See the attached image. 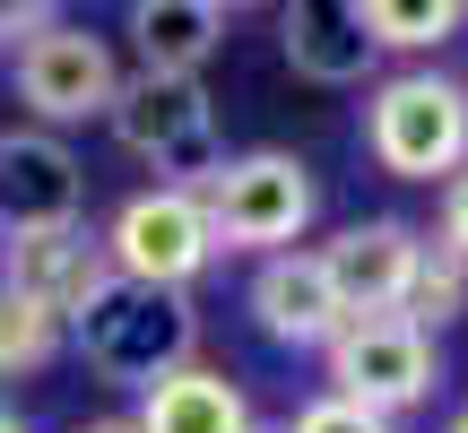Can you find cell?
I'll use <instances>...</instances> for the list:
<instances>
[{
	"mask_svg": "<svg viewBox=\"0 0 468 433\" xmlns=\"http://www.w3.org/2000/svg\"><path fill=\"white\" fill-rule=\"evenodd\" d=\"M69 347L87 355V373L122 390H156L165 373L200 364V312L191 295H165V286H131V278H104L96 295L69 312Z\"/></svg>",
	"mask_w": 468,
	"mask_h": 433,
	"instance_id": "1",
	"label": "cell"
},
{
	"mask_svg": "<svg viewBox=\"0 0 468 433\" xmlns=\"http://www.w3.org/2000/svg\"><path fill=\"white\" fill-rule=\"evenodd\" d=\"M104 131L156 165V191H208L226 174V139H218V104L200 79H165V69H131L104 104Z\"/></svg>",
	"mask_w": 468,
	"mask_h": 433,
	"instance_id": "2",
	"label": "cell"
},
{
	"mask_svg": "<svg viewBox=\"0 0 468 433\" xmlns=\"http://www.w3.org/2000/svg\"><path fill=\"white\" fill-rule=\"evenodd\" d=\"M365 156L390 183H452L468 165V96L442 69H399L365 104Z\"/></svg>",
	"mask_w": 468,
	"mask_h": 433,
	"instance_id": "3",
	"label": "cell"
},
{
	"mask_svg": "<svg viewBox=\"0 0 468 433\" xmlns=\"http://www.w3.org/2000/svg\"><path fill=\"white\" fill-rule=\"evenodd\" d=\"M208 208V234H218V251H295L303 226H313L321 191H313V165L286 148H251V156H226V174L200 191Z\"/></svg>",
	"mask_w": 468,
	"mask_h": 433,
	"instance_id": "4",
	"label": "cell"
},
{
	"mask_svg": "<svg viewBox=\"0 0 468 433\" xmlns=\"http://www.w3.org/2000/svg\"><path fill=\"white\" fill-rule=\"evenodd\" d=\"M96 243H104V269H113V278L165 286V295H191V278L218 260V234H208L200 191H156V183L131 191Z\"/></svg>",
	"mask_w": 468,
	"mask_h": 433,
	"instance_id": "5",
	"label": "cell"
},
{
	"mask_svg": "<svg viewBox=\"0 0 468 433\" xmlns=\"http://www.w3.org/2000/svg\"><path fill=\"white\" fill-rule=\"evenodd\" d=\"M321 355H330V399H356V407H373V417H399V407L434 399V382H442L434 338H425L408 312L338 321V338Z\"/></svg>",
	"mask_w": 468,
	"mask_h": 433,
	"instance_id": "6",
	"label": "cell"
},
{
	"mask_svg": "<svg viewBox=\"0 0 468 433\" xmlns=\"http://www.w3.org/2000/svg\"><path fill=\"white\" fill-rule=\"evenodd\" d=\"M122 69H113V44L87 35L79 17L27 35L17 44V104L35 113V131H69V121H104Z\"/></svg>",
	"mask_w": 468,
	"mask_h": 433,
	"instance_id": "7",
	"label": "cell"
},
{
	"mask_svg": "<svg viewBox=\"0 0 468 433\" xmlns=\"http://www.w3.org/2000/svg\"><path fill=\"white\" fill-rule=\"evenodd\" d=\"M87 226V165L69 156L61 131H0V243Z\"/></svg>",
	"mask_w": 468,
	"mask_h": 433,
	"instance_id": "8",
	"label": "cell"
},
{
	"mask_svg": "<svg viewBox=\"0 0 468 433\" xmlns=\"http://www.w3.org/2000/svg\"><path fill=\"white\" fill-rule=\"evenodd\" d=\"M417 260H425V234L399 226V216H365V226H347V234L321 243V269H330L347 321H356V312H408Z\"/></svg>",
	"mask_w": 468,
	"mask_h": 433,
	"instance_id": "9",
	"label": "cell"
},
{
	"mask_svg": "<svg viewBox=\"0 0 468 433\" xmlns=\"http://www.w3.org/2000/svg\"><path fill=\"white\" fill-rule=\"evenodd\" d=\"M251 321H261L278 347H330L338 321H347V303H338L330 269H321V251H269L261 269H251Z\"/></svg>",
	"mask_w": 468,
	"mask_h": 433,
	"instance_id": "10",
	"label": "cell"
},
{
	"mask_svg": "<svg viewBox=\"0 0 468 433\" xmlns=\"http://www.w3.org/2000/svg\"><path fill=\"white\" fill-rule=\"evenodd\" d=\"M104 278H113V269H104V243H96L87 226L35 234V243H0V286H9V295H27L35 312L61 321V330H69V312H79Z\"/></svg>",
	"mask_w": 468,
	"mask_h": 433,
	"instance_id": "11",
	"label": "cell"
},
{
	"mask_svg": "<svg viewBox=\"0 0 468 433\" xmlns=\"http://www.w3.org/2000/svg\"><path fill=\"white\" fill-rule=\"evenodd\" d=\"M278 35H286L295 79H313V87H356L373 69V35L356 17V0H286Z\"/></svg>",
	"mask_w": 468,
	"mask_h": 433,
	"instance_id": "12",
	"label": "cell"
},
{
	"mask_svg": "<svg viewBox=\"0 0 468 433\" xmlns=\"http://www.w3.org/2000/svg\"><path fill=\"white\" fill-rule=\"evenodd\" d=\"M131 52L139 69H165V79H200V61L226 44L234 9L226 0H131Z\"/></svg>",
	"mask_w": 468,
	"mask_h": 433,
	"instance_id": "13",
	"label": "cell"
},
{
	"mask_svg": "<svg viewBox=\"0 0 468 433\" xmlns=\"http://www.w3.org/2000/svg\"><path fill=\"white\" fill-rule=\"evenodd\" d=\"M131 425L139 433H251V407H243V390H234L218 364H183L156 390H139Z\"/></svg>",
	"mask_w": 468,
	"mask_h": 433,
	"instance_id": "14",
	"label": "cell"
},
{
	"mask_svg": "<svg viewBox=\"0 0 468 433\" xmlns=\"http://www.w3.org/2000/svg\"><path fill=\"white\" fill-rule=\"evenodd\" d=\"M356 17H365L373 52H442L468 26L460 0H356Z\"/></svg>",
	"mask_w": 468,
	"mask_h": 433,
	"instance_id": "15",
	"label": "cell"
},
{
	"mask_svg": "<svg viewBox=\"0 0 468 433\" xmlns=\"http://www.w3.org/2000/svg\"><path fill=\"white\" fill-rule=\"evenodd\" d=\"M460 312H468V269H460L442 243H425V260H417V286H408V321H417V330L434 338L442 321H460Z\"/></svg>",
	"mask_w": 468,
	"mask_h": 433,
	"instance_id": "16",
	"label": "cell"
},
{
	"mask_svg": "<svg viewBox=\"0 0 468 433\" xmlns=\"http://www.w3.org/2000/svg\"><path fill=\"white\" fill-rule=\"evenodd\" d=\"M61 355V321H44L27 295L0 286V373H44Z\"/></svg>",
	"mask_w": 468,
	"mask_h": 433,
	"instance_id": "17",
	"label": "cell"
},
{
	"mask_svg": "<svg viewBox=\"0 0 468 433\" xmlns=\"http://www.w3.org/2000/svg\"><path fill=\"white\" fill-rule=\"evenodd\" d=\"M286 433H390V417H373V407H356V399H313Z\"/></svg>",
	"mask_w": 468,
	"mask_h": 433,
	"instance_id": "18",
	"label": "cell"
},
{
	"mask_svg": "<svg viewBox=\"0 0 468 433\" xmlns=\"http://www.w3.org/2000/svg\"><path fill=\"white\" fill-rule=\"evenodd\" d=\"M442 251H452V260L468 269V165L452 174V183H442Z\"/></svg>",
	"mask_w": 468,
	"mask_h": 433,
	"instance_id": "19",
	"label": "cell"
},
{
	"mask_svg": "<svg viewBox=\"0 0 468 433\" xmlns=\"http://www.w3.org/2000/svg\"><path fill=\"white\" fill-rule=\"evenodd\" d=\"M69 433H139L131 417H96V425H69Z\"/></svg>",
	"mask_w": 468,
	"mask_h": 433,
	"instance_id": "20",
	"label": "cell"
},
{
	"mask_svg": "<svg viewBox=\"0 0 468 433\" xmlns=\"http://www.w3.org/2000/svg\"><path fill=\"white\" fill-rule=\"evenodd\" d=\"M0 433H27V417H17V407H0Z\"/></svg>",
	"mask_w": 468,
	"mask_h": 433,
	"instance_id": "21",
	"label": "cell"
},
{
	"mask_svg": "<svg viewBox=\"0 0 468 433\" xmlns=\"http://www.w3.org/2000/svg\"><path fill=\"white\" fill-rule=\"evenodd\" d=\"M452 433H468V407H460V417H452Z\"/></svg>",
	"mask_w": 468,
	"mask_h": 433,
	"instance_id": "22",
	"label": "cell"
},
{
	"mask_svg": "<svg viewBox=\"0 0 468 433\" xmlns=\"http://www.w3.org/2000/svg\"><path fill=\"white\" fill-rule=\"evenodd\" d=\"M251 433H286V425H251Z\"/></svg>",
	"mask_w": 468,
	"mask_h": 433,
	"instance_id": "23",
	"label": "cell"
},
{
	"mask_svg": "<svg viewBox=\"0 0 468 433\" xmlns=\"http://www.w3.org/2000/svg\"><path fill=\"white\" fill-rule=\"evenodd\" d=\"M460 96H468V87H460Z\"/></svg>",
	"mask_w": 468,
	"mask_h": 433,
	"instance_id": "24",
	"label": "cell"
}]
</instances>
